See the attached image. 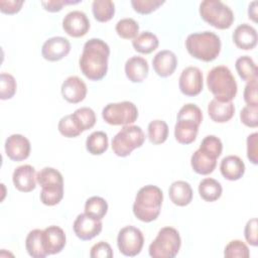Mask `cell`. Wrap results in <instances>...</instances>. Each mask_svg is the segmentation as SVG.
<instances>
[{
    "label": "cell",
    "mask_w": 258,
    "mask_h": 258,
    "mask_svg": "<svg viewBox=\"0 0 258 258\" xmlns=\"http://www.w3.org/2000/svg\"><path fill=\"white\" fill-rule=\"evenodd\" d=\"M30 142L21 134H12L5 141V153L13 161H21L30 154Z\"/></svg>",
    "instance_id": "cell-17"
},
{
    "label": "cell",
    "mask_w": 258,
    "mask_h": 258,
    "mask_svg": "<svg viewBox=\"0 0 258 258\" xmlns=\"http://www.w3.org/2000/svg\"><path fill=\"white\" fill-rule=\"evenodd\" d=\"M145 134L137 125H126L112 139V150L120 157H126L143 145Z\"/></svg>",
    "instance_id": "cell-10"
},
{
    "label": "cell",
    "mask_w": 258,
    "mask_h": 258,
    "mask_svg": "<svg viewBox=\"0 0 258 258\" xmlns=\"http://www.w3.org/2000/svg\"><path fill=\"white\" fill-rule=\"evenodd\" d=\"M244 101L248 106H258V97H257V79L250 81L246 84L244 93Z\"/></svg>",
    "instance_id": "cell-43"
},
{
    "label": "cell",
    "mask_w": 258,
    "mask_h": 258,
    "mask_svg": "<svg viewBox=\"0 0 258 258\" xmlns=\"http://www.w3.org/2000/svg\"><path fill=\"white\" fill-rule=\"evenodd\" d=\"M107 212L108 203L101 197H91L85 203V213L96 220H102L106 216Z\"/></svg>",
    "instance_id": "cell-34"
},
{
    "label": "cell",
    "mask_w": 258,
    "mask_h": 258,
    "mask_svg": "<svg viewBox=\"0 0 258 258\" xmlns=\"http://www.w3.org/2000/svg\"><path fill=\"white\" fill-rule=\"evenodd\" d=\"M17 89V84L14 77L7 73H1L0 75V98L1 100L11 99Z\"/></svg>",
    "instance_id": "cell-37"
},
{
    "label": "cell",
    "mask_w": 258,
    "mask_h": 258,
    "mask_svg": "<svg viewBox=\"0 0 258 258\" xmlns=\"http://www.w3.org/2000/svg\"><path fill=\"white\" fill-rule=\"evenodd\" d=\"M102 228L103 225L101 220H96L86 213L78 215L73 225L76 236L83 241H88L98 236L101 233Z\"/></svg>",
    "instance_id": "cell-15"
},
{
    "label": "cell",
    "mask_w": 258,
    "mask_h": 258,
    "mask_svg": "<svg viewBox=\"0 0 258 258\" xmlns=\"http://www.w3.org/2000/svg\"><path fill=\"white\" fill-rule=\"evenodd\" d=\"M62 29L72 37H82L90 29V20L83 11L74 10L63 17Z\"/></svg>",
    "instance_id": "cell-14"
},
{
    "label": "cell",
    "mask_w": 258,
    "mask_h": 258,
    "mask_svg": "<svg viewBox=\"0 0 258 258\" xmlns=\"http://www.w3.org/2000/svg\"><path fill=\"white\" fill-rule=\"evenodd\" d=\"M82 2L81 0L73 1V0H48V1H41L42 7L48 12H58L62 9L64 5L69 4H78Z\"/></svg>",
    "instance_id": "cell-47"
},
{
    "label": "cell",
    "mask_w": 258,
    "mask_h": 258,
    "mask_svg": "<svg viewBox=\"0 0 258 258\" xmlns=\"http://www.w3.org/2000/svg\"><path fill=\"white\" fill-rule=\"evenodd\" d=\"M240 119L247 127L256 128L258 126V106H245L240 112Z\"/></svg>",
    "instance_id": "cell-41"
},
{
    "label": "cell",
    "mask_w": 258,
    "mask_h": 258,
    "mask_svg": "<svg viewBox=\"0 0 258 258\" xmlns=\"http://www.w3.org/2000/svg\"><path fill=\"white\" fill-rule=\"evenodd\" d=\"M60 92L67 102L78 104L86 98L87 86L81 78L77 76H71L67 78L61 84Z\"/></svg>",
    "instance_id": "cell-18"
},
{
    "label": "cell",
    "mask_w": 258,
    "mask_h": 258,
    "mask_svg": "<svg viewBox=\"0 0 258 258\" xmlns=\"http://www.w3.org/2000/svg\"><path fill=\"white\" fill-rule=\"evenodd\" d=\"M91 258H112L113 257V250L107 242L100 241L92 246L90 251Z\"/></svg>",
    "instance_id": "cell-42"
},
{
    "label": "cell",
    "mask_w": 258,
    "mask_h": 258,
    "mask_svg": "<svg viewBox=\"0 0 258 258\" xmlns=\"http://www.w3.org/2000/svg\"><path fill=\"white\" fill-rule=\"evenodd\" d=\"M152 67L159 77L167 78L174 73L177 67V57L171 50H160L154 55Z\"/></svg>",
    "instance_id": "cell-21"
},
{
    "label": "cell",
    "mask_w": 258,
    "mask_h": 258,
    "mask_svg": "<svg viewBox=\"0 0 258 258\" xmlns=\"http://www.w3.org/2000/svg\"><path fill=\"white\" fill-rule=\"evenodd\" d=\"M223 144L220 138L215 135L206 136L190 157V165L195 172L207 175L214 171L217 166V159L221 155Z\"/></svg>",
    "instance_id": "cell-4"
},
{
    "label": "cell",
    "mask_w": 258,
    "mask_h": 258,
    "mask_svg": "<svg viewBox=\"0 0 258 258\" xmlns=\"http://www.w3.org/2000/svg\"><path fill=\"white\" fill-rule=\"evenodd\" d=\"M203 121L202 110L195 104L183 105L176 117L174 126V137L180 144L192 143L198 135L199 127Z\"/></svg>",
    "instance_id": "cell-3"
},
{
    "label": "cell",
    "mask_w": 258,
    "mask_h": 258,
    "mask_svg": "<svg viewBox=\"0 0 258 258\" xmlns=\"http://www.w3.org/2000/svg\"><path fill=\"white\" fill-rule=\"evenodd\" d=\"M220 171L224 178L231 181L238 180L245 173V164L239 156L228 155L222 159Z\"/></svg>",
    "instance_id": "cell-24"
},
{
    "label": "cell",
    "mask_w": 258,
    "mask_h": 258,
    "mask_svg": "<svg viewBox=\"0 0 258 258\" xmlns=\"http://www.w3.org/2000/svg\"><path fill=\"white\" fill-rule=\"evenodd\" d=\"M144 237L142 232L134 226L122 228L117 236V246L119 251L128 257L138 255L143 247Z\"/></svg>",
    "instance_id": "cell-12"
},
{
    "label": "cell",
    "mask_w": 258,
    "mask_h": 258,
    "mask_svg": "<svg viewBox=\"0 0 258 258\" xmlns=\"http://www.w3.org/2000/svg\"><path fill=\"white\" fill-rule=\"evenodd\" d=\"M158 44L159 40L157 36L150 31H143L132 40L133 48L143 54L151 53L158 47Z\"/></svg>",
    "instance_id": "cell-28"
},
{
    "label": "cell",
    "mask_w": 258,
    "mask_h": 258,
    "mask_svg": "<svg viewBox=\"0 0 258 258\" xmlns=\"http://www.w3.org/2000/svg\"><path fill=\"white\" fill-rule=\"evenodd\" d=\"M181 246V239L176 229L163 227L148 248L152 258H173L177 255Z\"/></svg>",
    "instance_id": "cell-8"
},
{
    "label": "cell",
    "mask_w": 258,
    "mask_h": 258,
    "mask_svg": "<svg viewBox=\"0 0 258 258\" xmlns=\"http://www.w3.org/2000/svg\"><path fill=\"white\" fill-rule=\"evenodd\" d=\"M109 45L100 38H91L85 42L79 66L83 75L90 81L102 80L108 71Z\"/></svg>",
    "instance_id": "cell-1"
},
{
    "label": "cell",
    "mask_w": 258,
    "mask_h": 258,
    "mask_svg": "<svg viewBox=\"0 0 258 258\" xmlns=\"http://www.w3.org/2000/svg\"><path fill=\"white\" fill-rule=\"evenodd\" d=\"M247 157L253 163H258V133L254 132L247 137Z\"/></svg>",
    "instance_id": "cell-44"
},
{
    "label": "cell",
    "mask_w": 258,
    "mask_h": 258,
    "mask_svg": "<svg viewBox=\"0 0 258 258\" xmlns=\"http://www.w3.org/2000/svg\"><path fill=\"white\" fill-rule=\"evenodd\" d=\"M208 114L214 122L226 123L234 116L235 106L232 101L222 102L213 99L208 105Z\"/></svg>",
    "instance_id": "cell-25"
},
{
    "label": "cell",
    "mask_w": 258,
    "mask_h": 258,
    "mask_svg": "<svg viewBox=\"0 0 258 258\" xmlns=\"http://www.w3.org/2000/svg\"><path fill=\"white\" fill-rule=\"evenodd\" d=\"M221 183L211 177L204 178L199 184V194L201 198L206 202H215L222 196Z\"/></svg>",
    "instance_id": "cell-29"
},
{
    "label": "cell",
    "mask_w": 258,
    "mask_h": 258,
    "mask_svg": "<svg viewBox=\"0 0 258 258\" xmlns=\"http://www.w3.org/2000/svg\"><path fill=\"white\" fill-rule=\"evenodd\" d=\"M92 11L97 21L108 22L115 14V4L111 0H94Z\"/></svg>",
    "instance_id": "cell-32"
},
{
    "label": "cell",
    "mask_w": 258,
    "mask_h": 258,
    "mask_svg": "<svg viewBox=\"0 0 258 258\" xmlns=\"http://www.w3.org/2000/svg\"><path fill=\"white\" fill-rule=\"evenodd\" d=\"M235 68L239 77L243 81L248 83L257 79V66L249 55L238 57L235 62Z\"/></svg>",
    "instance_id": "cell-31"
},
{
    "label": "cell",
    "mask_w": 258,
    "mask_h": 258,
    "mask_svg": "<svg viewBox=\"0 0 258 258\" xmlns=\"http://www.w3.org/2000/svg\"><path fill=\"white\" fill-rule=\"evenodd\" d=\"M36 181L41 186L40 202L45 206H55L63 198L62 174L53 167H44L36 173Z\"/></svg>",
    "instance_id": "cell-7"
},
{
    "label": "cell",
    "mask_w": 258,
    "mask_h": 258,
    "mask_svg": "<svg viewBox=\"0 0 258 258\" xmlns=\"http://www.w3.org/2000/svg\"><path fill=\"white\" fill-rule=\"evenodd\" d=\"M78 128L81 130L83 133L84 131H87L91 128L94 127L97 118L96 114L93 109L89 107H82L77 109L73 114H72Z\"/></svg>",
    "instance_id": "cell-33"
},
{
    "label": "cell",
    "mask_w": 258,
    "mask_h": 258,
    "mask_svg": "<svg viewBox=\"0 0 258 258\" xmlns=\"http://www.w3.org/2000/svg\"><path fill=\"white\" fill-rule=\"evenodd\" d=\"M23 4L22 0H0V11L4 14H15L21 10Z\"/></svg>",
    "instance_id": "cell-46"
},
{
    "label": "cell",
    "mask_w": 258,
    "mask_h": 258,
    "mask_svg": "<svg viewBox=\"0 0 258 258\" xmlns=\"http://www.w3.org/2000/svg\"><path fill=\"white\" fill-rule=\"evenodd\" d=\"M170 201L178 207H185L192 200V188L187 181L176 180L171 183L168 189Z\"/></svg>",
    "instance_id": "cell-26"
},
{
    "label": "cell",
    "mask_w": 258,
    "mask_h": 258,
    "mask_svg": "<svg viewBox=\"0 0 258 258\" xmlns=\"http://www.w3.org/2000/svg\"><path fill=\"white\" fill-rule=\"evenodd\" d=\"M163 201L162 190L152 184L142 186L136 194L133 204L134 216L145 223L155 221L161 210Z\"/></svg>",
    "instance_id": "cell-2"
},
{
    "label": "cell",
    "mask_w": 258,
    "mask_h": 258,
    "mask_svg": "<svg viewBox=\"0 0 258 258\" xmlns=\"http://www.w3.org/2000/svg\"><path fill=\"white\" fill-rule=\"evenodd\" d=\"M257 1H252L248 7V16L254 22L257 21Z\"/></svg>",
    "instance_id": "cell-48"
},
{
    "label": "cell",
    "mask_w": 258,
    "mask_h": 258,
    "mask_svg": "<svg viewBox=\"0 0 258 258\" xmlns=\"http://www.w3.org/2000/svg\"><path fill=\"white\" fill-rule=\"evenodd\" d=\"M224 256L227 258H248L250 256L248 246L240 240H232L227 244L224 250Z\"/></svg>",
    "instance_id": "cell-39"
},
{
    "label": "cell",
    "mask_w": 258,
    "mask_h": 258,
    "mask_svg": "<svg viewBox=\"0 0 258 258\" xmlns=\"http://www.w3.org/2000/svg\"><path fill=\"white\" fill-rule=\"evenodd\" d=\"M25 248L29 256L33 258H44L47 256L42 240V230L34 229L28 233L25 239Z\"/></svg>",
    "instance_id": "cell-27"
},
{
    "label": "cell",
    "mask_w": 258,
    "mask_h": 258,
    "mask_svg": "<svg viewBox=\"0 0 258 258\" xmlns=\"http://www.w3.org/2000/svg\"><path fill=\"white\" fill-rule=\"evenodd\" d=\"M71 51V42L62 36L50 37L44 41L41 47V55L48 61L62 59Z\"/></svg>",
    "instance_id": "cell-16"
},
{
    "label": "cell",
    "mask_w": 258,
    "mask_h": 258,
    "mask_svg": "<svg viewBox=\"0 0 258 258\" xmlns=\"http://www.w3.org/2000/svg\"><path fill=\"white\" fill-rule=\"evenodd\" d=\"M125 74L132 83H142L148 76L149 66L145 58L141 56H132L125 62Z\"/></svg>",
    "instance_id": "cell-23"
},
{
    "label": "cell",
    "mask_w": 258,
    "mask_h": 258,
    "mask_svg": "<svg viewBox=\"0 0 258 258\" xmlns=\"http://www.w3.org/2000/svg\"><path fill=\"white\" fill-rule=\"evenodd\" d=\"M12 181L16 189L22 192L32 191L36 186V171L29 164L16 167L12 174Z\"/></svg>",
    "instance_id": "cell-20"
},
{
    "label": "cell",
    "mask_w": 258,
    "mask_h": 258,
    "mask_svg": "<svg viewBox=\"0 0 258 258\" xmlns=\"http://www.w3.org/2000/svg\"><path fill=\"white\" fill-rule=\"evenodd\" d=\"M117 34L124 39H134L138 35L139 25L133 18H122L116 24Z\"/></svg>",
    "instance_id": "cell-36"
},
{
    "label": "cell",
    "mask_w": 258,
    "mask_h": 258,
    "mask_svg": "<svg viewBox=\"0 0 258 258\" xmlns=\"http://www.w3.org/2000/svg\"><path fill=\"white\" fill-rule=\"evenodd\" d=\"M221 39L212 31L189 34L185 39L187 52L195 58L209 62L218 57L221 51Z\"/></svg>",
    "instance_id": "cell-5"
},
{
    "label": "cell",
    "mask_w": 258,
    "mask_h": 258,
    "mask_svg": "<svg viewBox=\"0 0 258 258\" xmlns=\"http://www.w3.org/2000/svg\"><path fill=\"white\" fill-rule=\"evenodd\" d=\"M148 139L151 143L158 145L166 141L168 137V126L163 120H153L148 124Z\"/></svg>",
    "instance_id": "cell-35"
},
{
    "label": "cell",
    "mask_w": 258,
    "mask_h": 258,
    "mask_svg": "<svg viewBox=\"0 0 258 258\" xmlns=\"http://www.w3.org/2000/svg\"><path fill=\"white\" fill-rule=\"evenodd\" d=\"M104 121L110 125H130L138 118L137 107L129 101L119 103H109L102 111Z\"/></svg>",
    "instance_id": "cell-11"
},
{
    "label": "cell",
    "mask_w": 258,
    "mask_h": 258,
    "mask_svg": "<svg viewBox=\"0 0 258 258\" xmlns=\"http://www.w3.org/2000/svg\"><path fill=\"white\" fill-rule=\"evenodd\" d=\"M257 39L256 29L247 23L238 25L233 32V41L240 49H253L257 44Z\"/></svg>",
    "instance_id": "cell-22"
},
{
    "label": "cell",
    "mask_w": 258,
    "mask_h": 258,
    "mask_svg": "<svg viewBox=\"0 0 258 258\" xmlns=\"http://www.w3.org/2000/svg\"><path fill=\"white\" fill-rule=\"evenodd\" d=\"M178 87L185 96L195 97L199 95L204 88L202 71L197 67H187L182 70L178 80Z\"/></svg>",
    "instance_id": "cell-13"
},
{
    "label": "cell",
    "mask_w": 258,
    "mask_h": 258,
    "mask_svg": "<svg viewBox=\"0 0 258 258\" xmlns=\"http://www.w3.org/2000/svg\"><path fill=\"white\" fill-rule=\"evenodd\" d=\"M207 86L215 99L222 102L232 101L238 92L236 80L226 66L215 67L208 73Z\"/></svg>",
    "instance_id": "cell-6"
},
{
    "label": "cell",
    "mask_w": 258,
    "mask_h": 258,
    "mask_svg": "<svg viewBox=\"0 0 258 258\" xmlns=\"http://www.w3.org/2000/svg\"><path fill=\"white\" fill-rule=\"evenodd\" d=\"M164 4V1L161 0H132L131 5L139 14H149L156 9H158L161 5Z\"/></svg>",
    "instance_id": "cell-40"
},
{
    "label": "cell",
    "mask_w": 258,
    "mask_h": 258,
    "mask_svg": "<svg viewBox=\"0 0 258 258\" xmlns=\"http://www.w3.org/2000/svg\"><path fill=\"white\" fill-rule=\"evenodd\" d=\"M244 236L246 241L251 245L256 247L258 245L257 239V219L253 218L249 220L244 229Z\"/></svg>",
    "instance_id": "cell-45"
},
{
    "label": "cell",
    "mask_w": 258,
    "mask_h": 258,
    "mask_svg": "<svg viewBox=\"0 0 258 258\" xmlns=\"http://www.w3.org/2000/svg\"><path fill=\"white\" fill-rule=\"evenodd\" d=\"M109 145L108 135L104 131L91 133L86 140V149L92 155H101L107 151Z\"/></svg>",
    "instance_id": "cell-30"
},
{
    "label": "cell",
    "mask_w": 258,
    "mask_h": 258,
    "mask_svg": "<svg viewBox=\"0 0 258 258\" xmlns=\"http://www.w3.org/2000/svg\"><path fill=\"white\" fill-rule=\"evenodd\" d=\"M57 129H58L59 133L67 138H74V137H77L82 134V132L78 128L72 114L66 115L62 118H60V120L58 121V124H57Z\"/></svg>",
    "instance_id": "cell-38"
},
{
    "label": "cell",
    "mask_w": 258,
    "mask_h": 258,
    "mask_svg": "<svg viewBox=\"0 0 258 258\" xmlns=\"http://www.w3.org/2000/svg\"><path fill=\"white\" fill-rule=\"evenodd\" d=\"M43 247L47 255L57 254L66 246L67 238L64 231L58 226H48L42 230Z\"/></svg>",
    "instance_id": "cell-19"
},
{
    "label": "cell",
    "mask_w": 258,
    "mask_h": 258,
    "mask_svg": "<svg viewBox=\"0 0 258 258\" xmlns=\"http://www.w3.org/2000/svg\"><path fill=\"white\" fill-rule=\"evenodd\" d=\"M199 11L206 22L218 29H228L234 22L233 11L220 0H205L201 2Z\"/></svg>",
    "instance_id": "cell-9"
}]
</instances>
